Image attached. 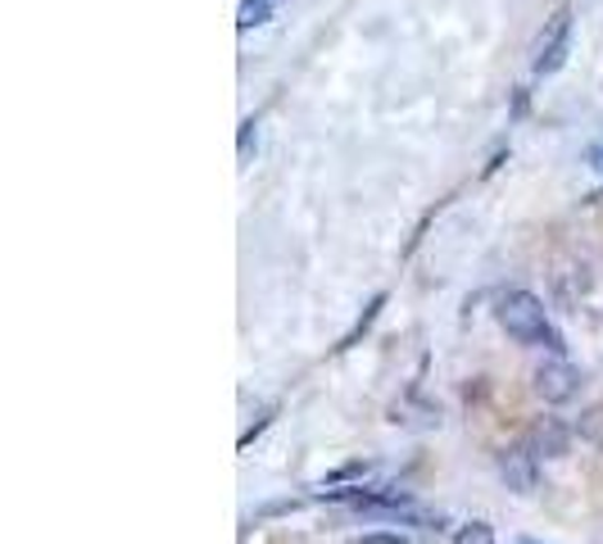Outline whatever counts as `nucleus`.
<instances>
[{
	"instance_id": "nucleus-1",
	"label": "nucleus",
	"mask_w": 603,
	"mask_h": 544,
	"mask_svg": "<svg viewBox=\"0 0 603 544\" xmlns=\"http://www.w3.org/2000/svg\"><path fill=\"white\" fill-rule=\"evenodd\" d=\"M494 322L504 327V336L518 340V345H544L549 355H563V336L554 331V322H549L544 300H540V295H531V290H509V295H499Z\"/></svg>"
},
{
	"instance_id": "nucleus-2",
	"label": "nucleus",
	"mask_w": 603,
	"mask_h": 544,
	"mask_svg": "<svg viewBox=\"0 0 603 544\" xmlns=\"http://www.w3.org/2000/svg\"><path fill=\"white\" fill-rule=\"evenodd\" d=\"M581 386H585L581 368H576V363H568L563 355L540 359V363H535V372H531V390L540 394L544 404H572L576 394H581Z\"/></svg>"
},
{
	"instance_id": "nucleus-3",
	"label": "nucleus",
	"mask_w": 603,
	"mask_h": 544,
	"mask_svg": "<svg viewBox=\"0 0 603 544\" xmlns=\"http://www.w3.org/2000/svg\"><path fill=\"white\" fill-rule=\"evenodd\" d=\"M568 55H572V10H559L535 37V60H531L535 78H554L568 64Z\"/></svg>"
},
{
	"instance_id": "nucleus-4",
	"label": "nucleus",
	"mask_w": 603,
	"mask_h": 544,
	"mask_svg": "<svg viewBox=\"0 0 603 544\" xmlns=\"http://www.w3.org/2000/svg\"><path fill=\"white\" fill-rule=\"evenodd\" d=\"M494 472H499V481H504L513 494H535V485H540V459L531 454L527 440L494 450Z\"/></svg>"
},
{
	"instance_id": "nucleus-5",
	"label": "nucleus",
	"mask_w": 603,
	"mask_h": 544,
	"mask_svg": "<svg viewBox=\"0 0 603 544\" xmlns=\"http://www.w3.org/2000/svg\"><path fill=\"white\" fill-rule=\"evenodd\" d=\"M572 435H576V427H568L563 418H535L527 427V444L535 459H568Z\"/></svg>"
},
{
	"instance_id": "nucleus-6",
	"label": "nucleus",
	"mask_w": 603,
	"mask_h": 544,
	"mask_svg": "<svg viewBox=\"0 0 603 544\" xmlns=\"http://www.w3.org/2000/svg\"><path fill=\"white\" fill-rule=\"evenodd\" d=\"M576 435H581L585 444H594V450H603V400H594L590 409H581V418H576Z\"/></svg>"
},
{
	"instance_id": "nucleus-7",
	"label": "nucleus",
	"mask_w": 603,
	"mask_h": 544,
	"mask_svg": "<svg viewBox=\"0 0 603 544\" xmlns=\"http://www.w3.org/2000/svg\"><path fill=\"white\" fill-rule=\"evenodd\" d=\"M241 28H259V23H268V0H241V19H236Z\"/></svg>"
},
{
	"instance_id": "nucleus-8",
	"label": "nucleus",
	"mask_w": 603,
	"mask_h": 544,
	"mask_svg": "<svg viewBox=\"0 0 603 544\" xmlns=\"http://www.w3.org/2000/svg\"><path fill=\"white\" fill-rule=\"evenodd\" d=\"M459 544H494V526L490 522H468L459 531Z\"/></svg>"
},
{
	"instance_id": "nucleus-9",
	"label": "nucleus",
	"mask_w": 603,
	"mask_h": 544,
	"mask_svg": "<svg viewBox=\"0 0 603 544\" xmlns=\"http://www.w3.org/2000/svg\"><path fill=\"white\" fill-rule=\"evenodd\" d=\"M355 544H409V540L399 535V531H368V535H359Z\"/></svg>"
},
{
	"instance_id": "nucleus-10",
	"label": "nucleus",
	"mask_w": 603,
	"mask_h": 544,
	"mask_svg": "<svg viewBox=\"0 0 603 544\" xmlns=\"http://www.w3.org/2000/svg\"><path fill=\"white\" fill-rule=\"evenodd\" d=\"M518 544H540V540H518Z\"/></svg>"
}]
</instances>
